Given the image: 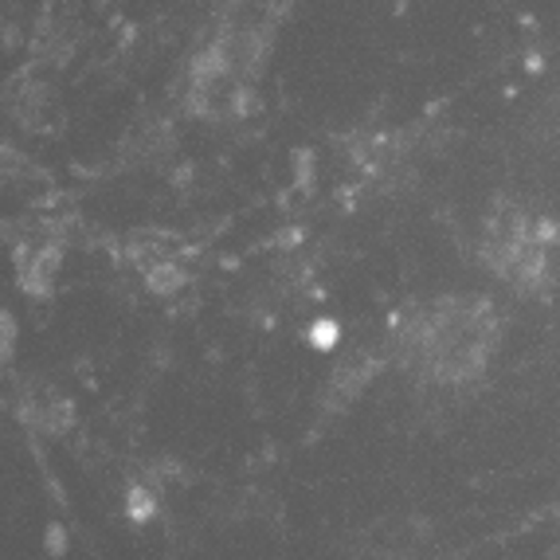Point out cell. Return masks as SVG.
Wrapping results in <instances>:
<instances>
[{
  "instance_id": "8992f818",
  "label": "cell",
  "mask_w": 560,
  "mask_h": 560,
  "mask_svg": "<svg viewBox=\"0 0 560 560\" xmlns=\"http://www.w3.org/2000/svg\"><path fill=\"white\" fill-rule=\"evenodd\" d=\"M44 549L51 552V557H63V552H67V529H63V525H47Z\"/></svg>"
},
{
  "instance_id": "7a4b0ae2",
  "label": "cell",
  "mask_w": 560,
  "mask_h": 560,
  "mask_svg": "<svg viewBox=\"0 0 560 560\" xmlns=\"http://www.w3.org/2000/svg\"><path fill=\"white\" fill-rule=\"evenodd\" d=\"M486 259L494 262L498 275L514 282L541 279L545 267H549V232L525 220V215L494 220L486 228Z\"/></svg>"
},
{
  "instance_id": "5b68a950",
  "label": "cell",
  "mask_w": 560,
  "mask_h": 560,
  "mask_svg": "<svg viewBox=\"0 0 560 560\" xmlns=\"http://www.w3.org/2000/svg\"><path fill=\"white\" fill-rule=\"evenodd\" d=\"M12 346H16V318L0 310V357H9Z\"/></svg>"
},
{
  "instance_id": "6da1fadb",
  "label": "cell",
  "mask_w": 560,
  "mask_h": 560,
  "mask_svg": "<svg viewBox=\"0 0 560 560\" xmlns=\"http://www.w3.org/2000/svg\"><path fill=\"white\" fill-rule=\"evenodd\" d=\"M494 349V306L478 299H447L420 318L411 353L435 381H467Z\"/></svg>"
},
{
  "instance_id": "277c9868",
  "label": "cell",
  "mask_w": 560,
  "mask_h": 560,
  "mask_svg": "<svg viewBox=\"0 0 560 560\" xmlns=\"http://www.w3.org/2000/svg\"><path fill=\"white\" fill-rule=\"evenodd\" d=\"M126 514L130 522H150L158 514V498H153L150 486H130V494H126Z\"/></svg>"
},
{
  "instance_id": "3957f363",
  "label": "cell",
  "mask_w": 560,
  "mask_h": 560,
  "mask_svg": "<svg viewBox=\"0 0 560 560\" xmlns=\"http://www.w3.org/2000/svg\"><path fill=\"white\" fill-rule=\"evenodd\" d=\"M145 282H150L153 294H173V290L185 287V271H180L177 262H158L145 271Z\"/></svg>"
}]
</instances>
